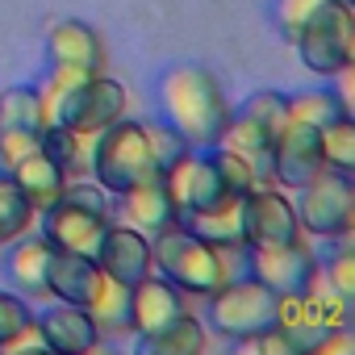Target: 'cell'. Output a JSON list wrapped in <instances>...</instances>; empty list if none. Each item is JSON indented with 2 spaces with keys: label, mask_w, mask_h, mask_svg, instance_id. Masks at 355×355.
Listing matches in <instances>:
<instances>
[{
  "label": "cell",
  "mask_w": 355,
  "mask_h": 355,
  "mask_svg": "<svg viewBox=\"0 0 355 355\" xmlns=\"http://www.w3.org/2000/svg\"><path fill=\"white\" fill-rule=\"evenodd\" d=\"M159 105L163 117L189 138V146L209 150L222 142L226 125H230V96L218 80V71L201 67V63H175L159 76Z\"/></svg>",
  "instance_id": "6da1fadb"
},
{
  "label": "cell",
  "mask_w": 355,
  "mask_h": 355,
  "mask_svg": "<svg viewBox=\"0 0 355 355\" xmlns=\"http://www.w3.org/2000/svg\"><path fill=\"white\" fill-rule=\"evenodd\" d=\"M150 259L155 272L167 276L184 297H209L218 284L243 272V247H214L184 222H171L150 234Z\"/></svg>",
  "instance_id": "7a4b0ae2"
},
{
  "label": "cell",
  "mask_w": 355,
  "mask_h": 355,
  "mask_svg": "<svg viewBox=\"0 0 355 355\" xmlns=\"http://www.w3.org/2000/svg\"><path fill=\"white\" fill-rule=\"evenodd\" d=\"M109 201H113V197L92 180V175H80V180L67 184V193H63L55 205H46V209L38 214V230H42L55 247H63V251H84V255H92L96 243H101V234H105V226L113 222Z\"/></svg>",
  "instance_id": "3957f363"
},
{
  "label": "cell",
  "mask_w": 355,
  "mask_h": 355,
  "mask_svg": "<svg viewBox=\"0 0 355 355\" xmlns=\"http://www.w3.org/2000/svg\"><path fill=\"white\" fill-rule=\"evenodd\" d=\"M293 46L318 80L351 76L355 63V9L351 0H322L293 34Z\"/></svg>",
  "instance_id": "277c9868"
},
{
  "label": "cell",
  "mask_w": 355,
  "mask_h": 355,
  "mask_svg": "<svg viewBox=\"0 0 355 355\" xmlns=\"http://www.w3.org/2000/svg\"><path fill=\"white\" fill-rule=\"evenodd\" d=\"M293 193H297L293 205H297V222H301L305 239L338 243V239L355 234V175L322 167Z\"/></svg>",
  "instance_id": "5b68a950"
},
{
  "label": "cell",
  "mask_w": 355,
  "mask_h": 355,
  "mask_svg": "<svg viewBox=\"0 0 355 355\" xmlns=\"http://www.w3.org/2000/svg\"><path fill=\"white\" fill-rule=\"evenodd\" d=\"M88 175L109 197L125 193L130 184L146 180V175H159L155 159H150V146H146V125L134 121V117H117L113 125H105L92 138V167H88Z\"/></svg>",
  "instance_id": "8992f818"
},
{
  "label": "cell",
  "mask_w": 355,
  "mask_h": 355,
  "mask_svg": "<svg viewBox=\"0 0 355 355\" xmlns=\"http://www.w3.org/2000/svg\"><path fill=\"white\" fill-rule=\"evenodd\" d=\"M288 121V92H276V88H259L251 92L234 113H230V125L222 134V146L239 150L263 180H268V159H272V146H276V134L284 130ZM272 184V180H268Z\"/></svg>",
  "instance_id": "52a82bcc"
},
{
  "label": "cell",
  "mask_w": 355,
  "mask_h": 355,
  "mask_svg": "<svg viewBox=\"0 0 355 355\" xmlns=\"http://www.w3.org/2000/svg\"><path fill=\"white\" fill-rule=\"evenodd\" d=\"M205 301V322L218 338L234 343V338H247L255 330H268L272 326V305H276V293L255 280L251 272H239L230 276L226 284H218Z\"/></svg>",
  "instance_id": "ba28073f"
},
{
  "label": "cell",
  "mask_w": 355,
  "mask_h": 355,
  "mask_svg": "<svg viewBox=\"0 0 355 355\" xmlns=\"http://www.w3.org/2000/svg\"><path fill=\"white\" fill-rule=\"evenodd\" d=\"M125 113H130V92H125V84L113 80V76H105V71H96V76H84V80L63 96L55 125H67V130H76V134L96 138L105 125H113V121L125 117Z\"/></svg>",
  "instance_id": "9c48e42d"
},
{
  "label": "cell",
  "mask_w": 355,
  "mask_h": 355,
  "mask_svg": "<svg viewBox=\"0 0 355 355\" xmlns=\"http://www.w3.org/2000/svg\"><path fill=\"white\" fill-rule=\"evenodd\" d=\"M239 218H243V247H276V243H293L305 234L297 222L293 197L276 184L251 189L239 201Z\"/></svg>",
  "instance_id": "30bf717a"
},
{
  "label": "cell",
  "mask_w": 355,
  "mask_h": 355,
  "mask_svg": "<svg viewBox=\"0 0 355 355\" xmlns=\"http://www.w3.org/2000/svg\"><path fill=\"white\" fill-rule=\"evenodd\" d=\"M322 255L313 251V239H293L276 247H243V272L263 280L272 293H301L309 276L318 272Z\"/></svg>",
  "instance_id": "8fae6325"
},
{
  "label": "cell",
  "mask_w": 355,
  "mask_h": 355,
  "mask_svg": "<svg viewBox=\"0 0 355 355\" xmlns=\"http://www.w3.org/2000/svg\"><path fill=\"white\" fill-rule=\"evenodd\" d=\"M163 184H167L175 209H180V218L230 201L222 175H218V163H214V150H197V146L189 155H180V159L163 171Z\"/></svg>",
  "instance_id": "7c38bea8"
},
{
  "label": "cell",
  "mask_w": 355,
  "mask_h": 355,
  "mask_svg": "<svg viewBox=\"0 0 355 355\" xmlns=\"http://www.w3.org/2000/svg\"><path fill=\"white\" fill-rule=\"evenodd\" d=\"M318 125L305 121H284V130L276 134L272 159H268V180L276 189H301L309 175L322 171V142H318Z\"/></svg>",
  "instance_id": "4fadbf2b"
},
{
  "label": "cell",
  "mask_w": 355,
  "mask_h": 355,
  "mask_svg": "<svg viewBox=\"0 0 355 355\" xmlns=\"http://www.w3.org/2000/svg\"><path fill=\"white\" fill-rule=\"evenodd\" d=\"M34 326H38L42 347L55 355H88L105 343L92 313L84 305H71V301H46L34 313Z\"/></svg>",
  "instance_id": "5bb4252c"
},
{
  "label": "cell",
  "mask_w": 355,
  "mask_h": 355,
  "mask_svg": "<svg viewBox=\"0 0 355 355\" xmlns=\"http://www.w3.org/2000/svg\"><path fill=\"white\" fill-rule=\"evenodd\" d=\"M92 259L101 263V272H105L109 280H117V284H125V288L155 272L150 234H142V230H134V226H125V222H109V226H105V234H101Z\"/></svg>",
  "instance_id": "9a60e30c"
},
{
  "label": "cell",
  "mask_w": 355,
  "mask_h": 355,
  "mask_svg": "<svg viewBox=\"0 0 355 355\" xmlns=\"http://www.w3.org/2000/svg\"><path fill=\"white\" fill-rule=\"evenodd\" d=\"M189 309V297L175 288L167 276L150 272L138 284H130V309H125V330L134 338H146L155 330H163L167 322H175Z\"/></svg>",
  "instance_id": "2e32d148"
},
{
  "label": "cell",
  "mask_w": 355,
  "mask_h": 355,
  "mask_svg": "<svg viewBox=\"0 0 355 355\" xmlns=\"http://www.w3.org/2000/svg\"><path fill=\"white\" fill-rule=\"evenodd\" d=\"M109 214H113V222H125V226H134L142 234H159L163 226L180 222V209H175L163 175H146V180L130 184L125 193H113Z\"/></svg>",
  "instance_id": "e0dca14e"
},
{
  "label": "cell",
  "mask_w": 355,
  "mask_h": 355,
  "mask_svg": "<svg viewBox=\"0 0 355 355\" xmlns=\"http://www.w3.org/2000/svg\"><path fill=\"white\" fill-rule=\"evenodd\" d=\"M55 243L34 226L21 239L5 243V280L13 293H21L26 301H51L46 297V263H51Z\"/></svg>",
  "instance_id": "ac0fdd59"
},
{
  "label": "cell",
  "mask_w": 355,
  "mask_h": 355,
  "mask_svg": "<svg viewBox=\"0 0 355 355\" xmlns=\"http://www.w3.org/2000/svg\"><path fill=\"white\" fill-rule=\"evenodd\" d=\"M46 63L51 67H76V71H105L109 51H105V38L88 21L63 17L46 30Z\"/></svg>",
  "instance_id": "d6986e66"
},
{
  "label": "cell",
  "mask_w": 355,
  "mask_h": 355,
  "mask_svg": "<svg viewBox=\"0 0 355 355\" xmlns=\"http://www.w3.org/2000/svg\"><path fill=\"white\" fill-rule=\"evenodd\" d=\"M101 284H105V272H101V263H96L92 255H84V251H63V247L51 251V263H46V297H51V301L88 305Z\"/></svg>",
  "instance_id": "ffe728a7"
},
{
  "label": "cell",
  "mask_w": 355,
  "mask_h": 355,
  "mask_svg": "<svg viewBox=\"0 0 355 355\" xmlns=\"http://www.w3.org/2000/svg\"><path fill=\"white\" fill-rule=\"evenodd\" d=\"M9 175H13V184L21 189V197H26L38 214H42L46 205H55V201L67 193V184H71V175H67L42 146H38L34 155H26L21 163H13Z\"/></svg>",
  "instance_id": "44dd1931"
},
{
  "label": "cell",
  "mask_w": 355,
  "mask_h": 355,
  "mask_svg": "<svg viewBox=\"0 0 355 355\" xmlns=\"http://www.w3.org/2000/svg\"><path fill=\"white\" fill-rule=\"evenodd\" d=\"M134 347L142 355H201L209 347V330H205V322L193 309H184L180 318L167 322L163 330H155L146 338H134Z\"/></svg>",
  "instance_id": "7402d4cb"
},
{
  "label": "cell",
  "mask_w": 355,
  "mask_h": 355,
  "mask_svg": "<svg viewBox=\"0 0 355 355\" xmlns=\"http://www.w3.org/2000/svg\"><path fill=\"white\" fill-rule=\"evenodd\" d=\"M34 313V301H26L13 288H0V351H46Z\"/></svg>",
  "instance_id": "603a6c76"
},
{
  "label": "cell",
  "mask_w": 355,
  "mask_h": 355,
  "mask_svg": "<svg viewBox=\"0 0 355 355\" xmlns=\"http://www.w3.org/2000/svg\"><path fill=\"white\" fill-rule=\"evenodd\" d=\"M239 201L243 197H230L214 209H201V214H189L180 218L193 234H201L205 243L214 247H243V218H239Z\"/></svg>",
  "instance_id": "cb8c5ba5"
},
{
  "label": "cell",
  "mask_w": 355,
  "mask_h": 355,
  "mask_svg": "<svg viewBox=\"0 0 355 355\" xmlns=\"http://www.w3.org/2000/svg\"><path fill=\"white\" fill-rule=\"evenodd\" d=\"M42 150L71 175V180L88 175V167H92V138L76 134L67 125H42Z\"/></svg>",
  "instance_id": "d4e9b609"
},
{
  "label": "cell",
  "mask_w": 355,
  "mask_h": 355,
  "mask_svg": "<svg viewBox=\"0 0 355 355\" xmlns=\"http://www.w3.org/2000/svg\"><path fill=\"white\" fill-rule=\"evenodd\" d=\"M351 113L347 96L338 88H309V92H293L288 96V117L293 121H305V125H330L334 117Z\"/></svg>",
  "instance_id": "484cf974"
},
{
  "label": "cell",
  "mask_w": 355,
  "mask_h": 355,
  "mask_svg": "<svg viewBox=\"0 0 355 355\" xmlns=\"http://www.w3.org/2000/svg\"><path fill=\"white\" fill-rule=\"evenodd\" d=\"M84 309L92 313L101 338H121V334H130V330H125V309H130V288H125V284H117V280L105 276V284L96 288V297H92Z\"/></svg>",
  "instance_id": "4316f807"
},
{
  "label": "cell",
  "mask_w": 355,
  "mask_h": 355,
  "mask_svg": "<svg viewBox=\"0 0 355 355\" xmlns=\"http://www.w3.org/2000/svg\"><path fill=\"white\" fill-rule=\"evenodd\" d=\"M34 226H38V209L21 197V189L13 184V175L0 171V247L21 239Z\"/></svg>",
  "instance_id": "83f0119b"
},
{
  "label": "cell",
  "mask_w": 355,
  "mask_h": 355,
  "mask_svg": "<svg viewBox=\"0 0 355 355\" xmlns=\"http://www.w3.org/2000/svg\"><path fill=\"white\" fill-rule=\"evenodd\" d=\"M0 130H42L38 84H13L0 92Z\"/></svg>",
  "instance_id": "f1b7e54d"
},
{
  "label": "cell",
  "mask_w": 355,
  "mask_h": 355,
  "mask_svg": "<svg viewBox=\"0 0 355 355\" xmlns=\"http://www.w3.org/2000/svg\"><path fill=\"white\" fill-rule=\"evenodd\" d=\"M318 142H322V167L355 175V117L351 113H343L330 125H322Z\"/></svg>",
  "instance_id": "f546056e"
},
{
  "label": "cell",
  "mask_w": 355,
  "mask_h": 355,
  "mask_svg": "<svg viewBox=\"0 0 355 355\" xmlns=\"http://www.w3.org/2000/svg\"><path fill=\"white\" fill-rule=\"evenodd\" d=\"M209 150H214L218 175H222V184H226V193H230V197H247L251 189L268 184V180H263V175H259V171H255L239 150H230V146H222V142H218V146H209Z\"/></svg>",
  "instance_id": "4dcf8cb0"
},
{
  "label": "cell",
  "mask_w": 355,
  "mask_h": 355,
  "mask_svg": "<svg viewBox=\"0 0 355 355\" xmlns=\"http://www.w3.org/2000/svg\"><path fill=\"white\" fill-rule=\"evenodd\" d=\"M142 125H146V146H150V159H155V171H159V175H163L175 159H180V155L193 150L189 138L175 130L167 117H163V121H142Z\"/></svg>",
  "instance_id": "1f68e13d"
},
{
  "label": "cell",
  "mask_w": 355,
  "mask_h": 355,
  "mask_svg": "<svg viewBox=\"0 0 355 355\" xmlns=\"http://www.w3.org/2000/svg\"><path fill=\"white\" fill-rule=\"evenodd\" d=\"M330 247V255L322 259V272H326V280L338 288V293H347L351 301H355V239L347 234V239H338V243H326Z\"/></svg>",
  "instance_id": "d6a6232c"
},
{
  "label": "cell",
  "mask_w": 355,
  "mask_h": 355,
  "mask_svg": "<svg viewBox=\"0 0 355 355\" xmlns=\"http://www.w3.org/2000/svg\"><path fill=\"white\" fill-rule=\"evenodd\" d=\"M42 146V130H0V171H9Z\"/></svg>",
  "instance_id": "836d02e7"
},
{
  "label": "cell",
  "mask_w": 355,
  "mask_h": 355,
  "mask_svg": "<svg viewBox=\"0 0 355 355\" xmlns=\"http://www.w3.org/2000/svg\"><path fill=\"white\" fill-rule=\"evenodd\" d=\"M322 5V0H276V30L293 42V34L301 30V21Z\"/></svg>",
  "instance_id": "e575fe53"
}]
</instances>
